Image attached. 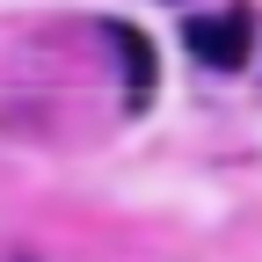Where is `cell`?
<instances>
[{
    "label": "cell",
    "mask_w": 262,
    "mask_h": 262,
    "mask_svg": "<svg viewBox=\"0 0 262 262\" xmlns=\"http://www.w3.org/2000/svg\"><path fill=\"white\" fill-rule=\"evenodd\" d=\"M182 44H189L196 66H211V73H241L248 51H255V8L233 0L226 15H189L182 22Z\"/></svg>",
    "instance_id": "obj_1"
},
{
    "label": "cell",
    "mask_w": 262,
    "mask_h": 262,
    "mask_svg": "<svg viewBox=\"0 0 262 262\" xmlns=\"http://www.w3.org/2000/svg\"><path fill=\"white\" fill-rule=\"evenodd\" d=\"M102 37H110V51L124 58V110H146V102H153V44H146L131 22H102Z\"/></svg>",
    "instance_id": "obj_2"
}]
</instances>
